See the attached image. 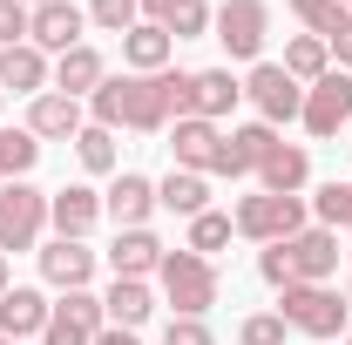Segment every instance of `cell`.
Returning <instances> with one entry per match:
<instances>
[{
	"instance_id": "cell-1",
	"label": "cell",
	"mask_w": 352,
	"mask_h": 345,
	"mask_svg": "<svg viewBox=\"0 0 352 345\" xmlns=\"http://www.w3.org/2000/svg\"><path fill=\"white\" fill-rule=\"evenodd\" d=\"M190 95H197V75H183V68H163V75H109L88 95V109H95L102 129L163 135L170 122L190 115Z\"/></svg>"
},
{
	"instance_id": "cell-2",
	"label": "cell",
	"mask_w": 352,
	"mask_h": 345,
	"mask_svg": "<svg viewBox=\"0 0 352 345\" xmlns=\"http://www.w3.org/2000/svg\"><path fill=\"white\" fill-rule=\"evenodd\" d=\"M264 285L271 291H285V285H332V271H339V230H298V237H285V244H264Z\"/></svg>"
},
{
	"instance_id": "cell-3",
	"label": "cell",
	"mask_w": 352,
	"mask_h": 345,
	"mask_svg": "<svg viewBox=\"0 0 352 345\" xmlns=\"http://www.w3.org/2000/svg\"><path fill=\"white\" fill-rule=\"evenodd\" d=\"M278 318L305 339H346L352 325V304L332 291V285H285L278 291Z\"/></svg>"
},
{
	"instance_id": "cell-4",
	"label": "cell",
	"mask_w": 352,
	"mask_h": 345,
	"mask_svg": "<svg viewBox=\"0 0 352 345\" xmlns=\"http://www.w3.org/2000/svg\"><path fill=\"white\" fill-rule=\"evenodd\" d=\"M156 285H163V298L176 304V318H204V311L217 304V264L197 258V251L183 244V251H163Z\"/></svg>"
},
{
	"instance_id": "cell-5",
	"label": "cell",
	"mask_w": 352,
	"mask_h": 345,
	"mask_svg": "<svg viewBox=\"0 0 352 345\" xmlns=\"http://www.w3.org/2000/svg\"><path fill=\"white\" fill-rule=\"evenodd\" d=\"M237 237H258V244H285V237H298L305 230V197H271V190H251V197H237Z\"/></svg>"
},
{
	"instance_id": "cell-6",
	"label": "cell",
	"mask_w": 352,
	"mask_h": 345,
	"mask_svg": "<svg viewBox=\"0 0 352 345\" xmlns=\"http://www.w3.org/2000/svg\"><path fill=\"white\" fill-rule=\"evenodd\" d=\"M47 230V190L34 183H0V258L7 251H34Z\"/></svg>"
},
{
	"instance_id": "cell-7",
	"label": "cell",
	"mask_w": 352,
	"mask_h": 345,
	"mask_svg": "<svg viewBox=\"0 0 352 345\" xmlns=\"http://www.w3.org/2000/svg\"><path fill=\"white\" fill-rule=\"evenodd\" d=\"M170 149H176V170H197V176H230V135L204 115H183L170 122Z\"/></svg>"
},
{
	"instance_id": "cell-8",
	"label": "cell",
	"mask_w": 352,
	"mask_h": 345,
	"mask_svg": "<svg viewBox=\"0 0 352 345\" xmlns=\"http://www.w3.org/2000/svg\"><path fill=\"white\" fill-rule=\"evenodd\" d=\"M264 34H271V7L264 0H223L217 7V41L230 61H258Z\"/></svg>"
},
{
	"instance_id": "cell-9",
	"label": "cell",
	"mask_w": 352,
	"mask_h": 345,
	"mask_svg": "<svg viewBox=\"0 0 352 345\" xmlns=\"http://www.w3.org/2000/svg\"><path fill=\"white\" fill-rule=\"evenodd\" d=\"M244 95H251V109H258V122H292V115H305V88L292 82L278 61H258L251 68V82H244Z\"/></svg>"
},
{
	"instance_id": "cell-10",
	"label": "cell",
	"mask_w": 352,
	"mask_h": 345,
	"mask_svg": "<svg viewBox=\"0 0 352 345\" xmlns=\"http://www.w3.org/2000/svg\"><path fill=\"white\" fill-rule=\"evenodd\" d=\"M311 135H339L352 122V75L346 68H325L318 82L305 88V115H298Z\"/></svg>"
},
{
	"instance_id": "cell-11",
	"label": "cell",
	"mask_w": 352,
	"mask_h": 345,
	"mask_svg": "<svg viewBox=\"0 0 352 345\" xmlns=\"http://www.w3.org/2000/svg\"><path fill=\"white\" fill-rule=\"evenodd\" d=\"M109 325V311H102V298L95 291H61V304L47 311V332L41 345H95V332Z\"/></svg>"
},
{
	"instance_id": "cell-12",
	"label": "cell",
	"mask_w": 352,
	"mask_h": 345,
	"mask_svg": "<svg viewBox=\"0 0 352 345\" xmlns=\"http://www.w3.org/2000/svg\"><path fill=\"white\" fill-rule=\"evenodd\" d=\"M102 216H116V230H149V216H156V183L122 170L109 183V197H102Z\"/></svg>"
},
{
	"instance_id": "cell-13",
	"label": "cell",
	"mask_w": 352,
	"mask_h": 345,
	"mask_svg": "<svg viewBox=\"0 0 352 345\" xmlns=\"http://www.w3.org/2000/svg\"><path fill=\"white\" fill-rule=\"evenodd\" d=\"M41 278L54 285V291H88L95 251H88L82 237H47V244H41Z\"/></svg>"
},
{
	"instance_id": "cell-14",
	"label": "cell",
	"mask_w": 352,
	"mask_h": 345,
	"mask_svg": "<svg viewBox=\"0 0 352 345\" xmlns=\"http://www.w3.org/2000/svg\"><path fill=\"white\" fill-rule=\"evenodd\" d=\"M82 27H88V14L75 7V0H41L28 41L41 47V54H68V47H82Z\"/></svg>"
},
{
	"instance_id": "cell-15",
	"label": "cell",
	"mask_w": 352,
	"mask_h": 345,
	"mask_svg": "<svg viewBox=\"0 0 352 345\" xmlns=\"http://www.w3.org/2000/svg\"><path fill=\"white\" fill-rule=\"evenodd\" d=\"M82 129L88 122H82V102H75V95H54V88H47V95L28 102V135H41V142H75Z\"/></svg>"
},
{
	"instance_id": "cell-16",
	"label": "cell",
	"mask_w": 352,
	"mask_h": 345,
	"mask_svg": "<svg viewBox=\"0 0 352 345\" xmlns=\"http://www.w3.org/2000/svg\"><path fill=\"white\" fill-rule=\"evenodd\" d=\"M47 82H54V61H47L34 41L0 47V88H7V95H47Z\"/></svg>"
},
{
	"instance_id": "cell-17",
	"label": "cell",
	"mask_w": 352,
	"mask_h": 345,
	"mask_svg": "<svg viewBox=\"0 0 352 345\" xmlns=\"http://www.w3.org/2000/svg\"><path fill=\"white\" fill-rule=\"evenodd\" d=\"M47 223H54V237H88L102 223V197L88 183H68V190L47 197Z\"/></svg>"
},
{
	"instance_id": "cell-18",
	"label": "cell",
	"mask_w": 352,
	"mask_h": 345,
	"mask_svg": "<svg viewBox=\"0 0 352 345\" xmlns=\"http://www.w3.org/2000/svg\"><path fill=\"white\" fill-rule=\"evenodd\" d=\"M102 82H109V61H102L88 41L68 47V54H54V95H75V102H82V95H95Z\"/></svg>"
},
{
	"instance_id": "cell-19",
	"label": "cell",
	"mask_w": 352,
	"mask_h": 345,
	"mask_svg": "<svg viewBox=\"0 0 352 345\" xmlns=\"http://www.w3.org/2000/svg\"><path fill=\"white\" fill-rule=\"evenodd\" d=\"M102 311H109V325H122V332H142V325H149V311H156V291H149V278H116V285L102 291Z\"/></svg>"
},
{
	"instance_id": "cell-20",
	"label": "cell",
	"mask_w": 352,
	"mask_h": 345,
	"mask_svg": "<svg viewBox=\"0 0 352 345\" xmlns=\"http://www.w3.org/2000/svg\"><path fill=\"white\" fill-rule=\"evenodd\" d=\"M47 311H54V304H47L34 285H7V291H0V332H7V339L47 332Z\"/></svg>"
},
{
	"instance_id": "cell-21",
	"label": "cell",
	"mask_w": 352,
	"mask_h": 345,
	"mask_svg": "<svg viewBox=\"0 0 352 345\" xmlns=\"http://www.w3.org/2000/svg\"><path fill=\"white\" fill-rule=\"evenodd\" d=\"M305 176H311V156L298 149V142H278V149L258 163V190H271V197H298Z\"/></svg>"
},
{
	"instance_id": "cell-22",
	"label": "cell",
	"mask_w": 352,
	"mask_h": 345,
	"mask_svg": "<svg viewBox=\"0 0 352 345\" xmlns=\"http://www.w3.org/2000/svg\"><path fill=\"white\" fill-rule=\"evenodd\" d=\"M237 102H244V82H237L230 68H204V75H197V95H190V115H204V122H223Z\"/></svg>"
},
{
	"instance_id": "cell-23",
	"label": "cell",
	"mask_w": 352,
	"mask_h": 345,
	"mask_svg": "<svg viewBox=\"0 0 352 345\" xmlns=\"http://www.w3.org/2000/svg\"><path fill=\"white\" fill-rule=\"evenodd\" d=\"M170 34L156 27V21H135L129 34H122V61H129V75H163L170 68Z\"/></svg>"
},
{
	"instance_id": "cell-24",
	"label": "cell",
	"mask_w": 352,
	"mask_h": 345,
	"mask_svg": "<svg viewBox=\"0 0 352 345\" xmlns=\"http://www.w3.org/2000/svg\"><path fill=\"white\" fill-rule=\"evenodd\" d=\"M156 210L204 216V210H210V176H197V170H170L163 183H156Z\"/></svg>"
},
{
	"instance_id": "cell-25",
	"label": "cell",
	"mask_w": 352,
	"mask_h": 345,
	"mask_svg": "<svg viewBox=\"0 0 352 345\" xmlns=\"http://www.w3.org/2000/svg\"><path fill=\"white\" fill-rule=\"evenodd\" d=\"M109 264H116V278H149V271L163 264V244H156V230H116V244H109Z\"/></svg>"
},
{
	"instance_id": "cell-26",
	"label": "cell",
	"mask_w": 352,
	"mask_h": 345,
	"mask_svg": "<svg viewBox=\"0 0 352 345\" xmlns=\"http://www.w3.org/2000/svg\"><path fill=\"white\" fill-rule=\"evenodd\" d=\"M278 68H285V75H292L298 88H311L318 75H325V68H332V47L318 41V34H292V41H285V61H278Z\"/></svg>"
},
{
	"instance_id": "cell-27",
	"label": "cell",
	"mask_w": 352,
	"mask_h": 345,
	"mask_svg": "<svg viewBox=\"0 0 352 345\" xmlns=\"http://www.w3.org/2000/svg\"><path fill=\"white\" fill-rule=\"evenodd\" d=\"M278 149V129L271 122H244V129H230V176H258V163Z\"/></svg>"
},
{
	"instance_id": "cell-28",
	"label": "cell",
	"mask_w": 352,
	"mask_h": 345,
	"mask_svg": "<svg viewBox=\"0 0 352 345\" xmlns=\"http://www.w3.org/2000/svg\"><path fill=\"white\" fill-rule=\"evenodd\" d=\"M41 163V135L0 129V183H28V170Z\"/></svg>"
},
{
	"instance_id": "cell-29",
	"label": "cell",
	"mask_w": 352,
	"mask_h": 345,
	"mask_svg": "<svg viewBox=\"0 0 352 345\" xmlns=\"http://www.w3.org/2000/svg\"><path fill=\"white\" fill-rule=\"evenodd\" d=\"M75 156H82L88 176H116V129H102V122H88L75 135Z\"/></svg>"
},
{
	"instance_id": "cell-30",
	"label": "cell",
	"mask_w": 352,
	"mask_h": 345,
	"mask_svg": "<svg viewBox=\"0 0 352 345\" xmlns=\"http://www.w3.org/2000/svg\"><path fill=\"white\" fill-rule=\"evenodd\" d=\"M230 230H237V223H230L223 210L190 216V251H197V258H210V251H223V244H230Z\"/></svg>"
},
{
	"instance_id": "cell-31",
	"label": "cell",
	"mask_w": 352,
	"mask_h": 345,
	"mask_svg": "<svg viewBox=\"0 0 352 345\" xmlns=\"http://www.w3.org/2000/svg\"><path fill=\"white\" fill-rule=\"evenodd\" d=\"M210 21H217V14H210L204 0H176V7H170V21H163V34H170V41H197Z\"/></svg>"
},
{
	"instance_id": "cell-32",
	"label": "cell",
	"mask_w": 352,
	"mask_h": 345,
	"mask_svg": "<svg viewBox=\"0 0 352 345\" xmlns=\"http://www.w3.org/2000/svg\"><path fill=\"white\" fill-rule=\"evenodd\" d=\"M311 210H318V223H325V230H339V223L352 230V183H325V190L311 197Z\"/></svg>"
},
{
	"instance_id": "cell-33",
	"label": "cell",
	"mask_w": 352,
	"mask_h": 345,
	"mask_svg": "<svg viewBox=\"0 0 352 345\" xmlns=\"http://www.w3.org/2000/svg\"><path fill=\"white\" fill-rule=\"evenodd\" d=\"M88 21H95L102 34H129L135 21H142V0H95V7H88Z\"/></svg>"
},
{
	"instance_id": "cell-34",
	"label": "cell",
	"mask_w": 352,
	"mask_h": 345,
	"mask_svg": "<svg viewBox=\"0 0 352 345\" xmlns=\"http://www.w3.org/2000/svg\"><path fill=\"white\" fill-rule=\"evenodd\" d=\"M318 41L332 47V61H339V68H352V7H339V14L318 27Z\"/></svg>"
},
{
	"instance_id": "cell-35",
	"label": "cell",
	"mask_w": 352,
	"mask_h": 345,
	"mask_svg": "<svg viewBox=\"0 0 352 345\" xmlns=\"http://www.w3.org/2000/svg\"><path fill=\"white\" fill-rule=\"evenodd\" d=\"M34 34V7H21V0H0V47H21Z\"/></svg>"
},
{
	"instance_id": "cell-36",
	"label": "cell",
	"mask_w": 352,
	"mask_h": 345,
	"mask_svg": "<svg viewBox=\"0 0 352 345\" xmlns=\"http://www.w3.org/2000/svg\"><path fill=\"white\" fill-rule=\"evenodd\" d=\"M285 332H292V325H285L278 311H258V318L237 325V339H244V345H285Z\"/></svg>"
},
{
	"instance_id": "cell-37",
	"label": "cell",
	"mask_w": 352,
	"mask_h": 345,
	"mask_svg": "<svg viewBox=\"0 0 352 345\" xmlns=\"http://www.w3.org/2000/svg\"><path fill=\"white\" fill-rule=\"evenodd\" d=\"M163 345H217V339H210L204 318H170V325H163Z\"/></svg>"
},
{
	"instance_id": "cell-38",
	"label": "cell",
	"mask_w": 352,
	"mask_h": 345,
	"mask_svg": "<svg viewBox=\"0 0 352 345\" xmlns=\"http://www.w3.org/2000/svg\"><path fill=\"white\" fill-rule=\"evenodd\" d=\"M285 7H292V14H298V21H305L311 34H318V27H325V21H332V14H339V0H285Z\"/></svg>"
},
{
	"instance_id": "cell-39",
	"label": "cell",
	"mask_w": 352,
	"mask_h": 345,
	"mask_svg": "<svg viewBox=\"0 0 352 345\" xmlns=\"http://www.w3.org/2000/svg\"><path fill=\"white\" fill-rule=\"evenodd\" d=\"M95 345H142V339H135V332H122V325H102V332H95Z\"/></svg>"
},
{
	"instance_id": "cell-40",
	"label": "cell",
	"mask_w": 352,
	"mask_h": 345,
	"mask_svg": "<svg viewBox=\"0 0 352 345\" xmlns=\"http://www.w3.org/2000/svg\"><path fill=\"white\" fill-rule=\"evenodd\" d=\"M0 291H7V258H0Z\"/></svg>"
},
{
	"instance_id": "cell-41",
	"label": "cell",
	"mask_w": 352,
	"mask_h": 345,
	"mask_svg": "<svg viewBox=\"0 0 352 345\" xmlns=\"http://www.w3.org/2000/svg\"><path fill=\"white\" fill-rule=\"evenodd\" d=\"M0 345H21V339H7V332H0Z\"/></svg>"
},
{
	"instance_id": "cell-42",
	"label": "cell",
	"mask_w": 352,
	"mask_h": 345,
	"mask_svg": "<svg viewBox=\"0 0 352 345\" xmlns=\"http://www.w3.org/2000/svg\"><path fill=\"white\" fill-rule=\"evenodd\" d=\"M346 304H352V278H346Z\"/></svg>"
},
{
	"instance_id": "cell-43",
	"label": "cell",
	"mask_w": 352,
	"mask_h": 345,
	"mask_svg": "<svg viewBox=\"0 0 352 345\" xmlns=\"http://www.w3.org/2000/svg\"><path fill=\"white\" fill-rule=\"evenodd\" d=\"M339 345H352V325H346V339H339Z\"/></svg>"
},
{
	"instance_id": "cell-44",
	"label": "cell",
	"mask_w": 352,
	"mask_h": 345,
	"mask_svg": "<svg viewBox=\"0 0 352 345\" xmlns=\"http://www.w3.org/2000/svg\"><path fill=\"white\" fill-rule=\"evenodd\" d=\"M21 7H41V0H21Z\"/></svg>"
},
{
	"instance_id": "cell-45",
	"label": "cell",
	"mask_w": 352,
	"mask_h": 345,
	"mask_svg": "<svg viewBox=\"0 0 352 345\" xmlns=\"http://www.w3.org/2000/svg\"><path fill=\"white\" fill-rule=\"evenodd\" d=\"M0 102H7V88H0Z\"/></svg>"
},
{
	"instance_id": "cell-46",
	"label": "cell",
	"mask_w": 352,
	"mask_h": 345,
	"mask_svg": "<svg viewBox=\"0 0 352 345\" xmlns=\"http://www.w3.org/2000/svg\"><path fill=\"white\" fill-rule=\"evenodd\" d=\"M339 7H352V0H339Z\"/></svg>"
}]
</instances>
